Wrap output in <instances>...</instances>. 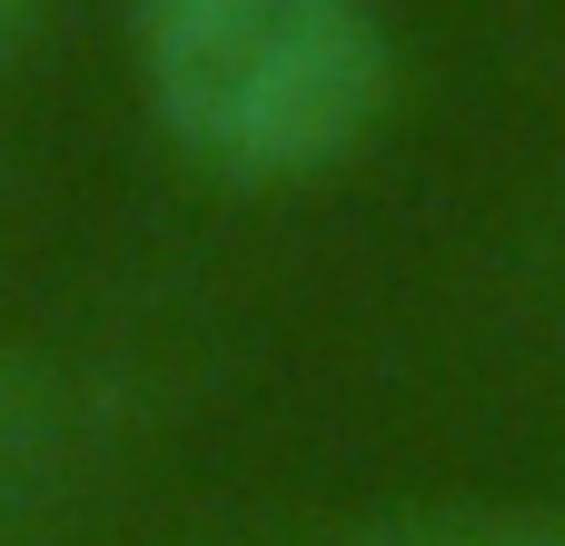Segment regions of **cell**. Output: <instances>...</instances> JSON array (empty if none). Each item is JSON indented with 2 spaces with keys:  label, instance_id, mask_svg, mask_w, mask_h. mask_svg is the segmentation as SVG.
Segmentation results:
<instances>
[{
  "label": "cell",
  "instance_id": "3957f363",
  "mask_svg": "<svg viewBox=\"0 0 565 546\" xmlns=\"http://www.w3.org/2000/svg\"><path fill=\"white\" fill-rule=\"evenodd\" d=\"M30 418H40V388H30V368H20V358H0V468L30 448Z\"/></svg>",
  "mask_w": 565,
  "mask_h": 546
},
{
  "label": "cell",
  "instance_id": "6da1fadb",
  "mask_svg": "<svg viewBox=\"0 0 565 546\" xmlns=\"http://www.w3.org/2000/svg\"><path fill=\"white\" fill-rule=\"evenodd\" d=\"M129 50L169 149L228 189L338 169L397 80L377 0H129Z\"/></svg>",
  "mask_w": 565,
  "mask_h": 546
},
{
  "label": "cell",
  "instance_id": "7a4b0ae2",
  "mask_svg": "<svg viewBox=\"0 0 565 546\" xmlns=\"http://www.w3.org/2000/svg\"><path fill=\"white\" fill-rule=\"evenodd\" d=\"M348 546H565V507H397Z\"/></svg>",
  "mask_w": 565,
  "mask_h": 546
},
{
  "label": "cell",
  "instance_id": "277c9868",
  "mask_svg": "<svg viewBox=\"0 0 565 546\" xmlns=\"http://www.w3.org/2000/svg\"><path fill=\"white\" fill-rule=\"evenodd\" d=\"M30 30H40V0H0V60H10Z\"/></svg>",
  "mask_w": 565,
  "mask_h": 546
}]
</instances>
